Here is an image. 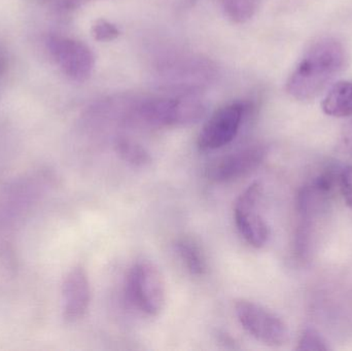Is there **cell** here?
I'll list each match as a JSON object with an SVG mask.
<instances>
[{
    "mask_svg": "<svg viewBox=\"0 0 352 351\" xmlns=\"http://www.w3.org/2000/svg\"><path fill=\"white\" fill-rule=\"evenodd\" d=\"M345 49L334 38L320 39L311 45L287 82V91L298 100L318 97L344 67Z\"/></svg>",
    "mask_w": 352,
    "mask_h": 351,
    "instance_id": "1",
    "label": "cell"
},
{
    "mask_svg": "<svg viewBox=\"0 0 352 351\" xmlns=\"http://www.w3.org/2000/svg\"><path fill=\"white\" fill-rule=\"evenodd\" d=\"M127 294L131 302L148 317H158L166 305V284L159 268L138 261L128 273Z\"/></svg>",
    "mask_w": 352,
    "mask_h": 351,
    "instance_id": "2",
    "label": "cell"
},
{
    "mask_svg": "<svg viewBox=\"0 0 352 351\" xmlns=\"http://www.w3.org/2000/svg\"><path fill=\"white\" fill-rule=\"evenodd\" d=\"M235 313L243 329L265 346L279 348L289 341L285 321L265 307L241 299L235 303Z\"/></svg>",
    "mask_w": 352,
    "mask_h": 351,
    "instance_id": "3",
    "label": "cell"
},
{
    "mask_svg": "<svg viewBox=\"0 0 352 351\" xmlns=\"http://www.w3.org/2000/svg\"><path fill=\"white\" fill-rule=\"evenodd\" d=\"M263 185L252 183L237 198L234 206V218L240 235L254 249H261L268 242L270 230L260 212Z\"/></svg>",
    "mask_w": 352,
    "mask_h": 351,
    "instance_id": "4",
    "label": "cell"
},
{
    "mask_svg": "<svg viewBox=\"0 0 352 351\" xmlns=\"http://www.w3.org/2000/svg\"><path fill=\"white\" fill-rule=\"evenodd\" d=\"M50 53L65 76L85 82L94 68V56L88 45L76 39L53 36L47 41Z\"/></svg>",
    "mask_w": 352,
    "mask_h": 351,
    "instance_id": "5",
    "label": "cell"
},
{
    "mask_svg": "<svg viewBox=\"0 0 352 351\" xmlns=\"http://www.w3.org/2000/svg\"><path fill=\"white\" fill-rule=\"evenodd\" d=\"M245 106L232 103L215 111L201 129L198 146L201 150H214L233 141L243 120Z\"/></svg>",
    "mask_w": 352,
    "mask_h": 351,
    "instance_id": "6",
    "label": "cell"
},
{
    "mask_svg": "<svg viewBox=\"0 0 352 351\" xmlns=\"http://www.w3.org/2000/svg\"><path fill=\"white\" fill-rule=\"evenodd\" d=\"M267 150L263 146L242 148L221 157L207 169V177L215 183L236 181L258 168L266 158Z\"/></svg>",
    "mask_w": 352,
    "mask_h": 351,
    "instance_id": "7",
    "label": "cell"
},
{
    "mask_svg": "<svg viewBox=\"0 0 352 351\" xmlns=\"http://www.w3.org/2000/svg\"><path fill=\"white\" fill-rule=\"evenodd\" d=\"M63 317L76 321L86 315L91 302V286L88 274L82 266L72 268L62 286Z\"/></svg>",
    "mask_w": 352,
    "mask_h": 351,
    "instance_id": "8",
    "label": "cell"
},
{
    "mask_svg": "<svg viewBox=\"0 0 352 351\" xmlns=\"http://www.w3.org/2000/svg\"><path fill=\"white\" fill-rule=\"evenodd\" d=\"M138 120L151 127L178 126L177 98L153 99L138 109Z\"/></svg>",
    "mask_w": 352,
    "mask_h": 351,
    "instance_id": "9",
    "label": "cell"
},
{
    "mask_svg": "<svg viewBox=\"0 0 352 351\" xmlns=\"http://www.w3.org/2000/svg\"><path fill=\"white\" fill-rule=\"evenodd\" d=\"M322 111L335 117L352 115V82H339L331 88L322 101Z\"/></svg>",
    "mask_w": 352,
    "mask_h": 351,
    "instance_id": "10",
    "label": "cell"
},
{
    "mask_svg": "<svg viewBox=\"0 0 352 351\" xmlns=\"http://www.w3.org/2000/svg\"><path fill=\"white\" fill-rule=\"evenodd\" d=\"M175 247L180 260L192 275L202 276L206 273V257L202 247L194 238L180 237L175 241Z\"/></svg>",
    "mask_w": 352,
    "mask_h": 351,
    "instance_id": "11",
    "label": "cell"
},
{
    "mask_svg": "<svg viewBox=\"0 0 352 351\" xmlns=\"http://www.w3.org/2000/svg\"><path fill=\"white\" fill-rule=\"evenodd\" d=\"M118 155L124 162L133 167H146L152 162L150 152L138 142L121 138L116 144Z\"/></svg>",
    "mask_w": 352,
    "mask_h": 351,
    "instance_id": "12",
    "label": "cell"
},
{
    "mask_svg": "<svg viewBox=\"0 0 352 351\" xmlns=\"http://www.w3.org/2000/svg\"><path fill=\"white\" fill-rule=\"evenodd\" d=\"M258 0H223L225 10L233 20L244 22L254 14Z\"/></svg>",
    "mask_w": 352,
    "mask_h": 351,
    "instance_id": "13",
    "label": "cell"
},
{
    "mask_svg": "<svg viewBox=\"0 0 352 351\" xmlns=\"http://www.w3.org/2000/svg\"><path fill=\"white\" fill-rule=\"evenodd\" d=\"M297 350H329L328 344L322 335L314 329H306L300 337Z\"/></svg>",
    "mask_w": 352,
    "mask_h": 351,
    "instance_id": "14",
    "label": "cell"
},
{
    "mask_svg": "<svg viewBox=\"0 0 352 351\" xmlns=\"http://www.w3.org/2000/svg\"><path fill=\"white\" fill-rule=\"evenodd\" d=\"M339 179H340V172L334 168H329L324 170V172L320 173L316 181H314V190L318 194L322 195H328L334 191L335 188L338 185Z\"/></svg>",
    "mask_w": 352,
    "mask_h": 351,
    "instance_id": "15",
    "label": "cell"
},
{
    "mask_svg": "<svg viewBox=\"0 0 352 351\" xmlns=\"http://www.w3.org/2000/svg\"><path fill=\"white\" fill-rule=\"evenodd\" d=\"M93 36L98 41H111L119 36L120 31L116 25L104 19H99L93 25Z\"/></svg>",
    "mask_w": 352,
    "mask_h": 351,
    "instance_id": "16",
    "label": "cell"
},
{
    "mask_svg": "<svg viewBox=\"0 0 352 351\" xmlns=\"http://www.w3.org/2000/svg\"><path fill=\"white\" fill-rule=\"evenodd\" d=\"M339 188L345 204L352 208V165H349L340 171Z\"/></svg>",
    "mask_w": 352,
    "mask_h": 351,
    "instance_id": "17",
    "label": "cell"
},
{
    "mask_svg": "<svg viewBox=\"0 0 352 351\" xmlns=\"http://www.w3.org/2000/svg\"><path fill=\"white\" fill-rule=\"evenodd\" d=\"M90 1L92 0H62V4L67 10H76Z\"/></svg>",
    "mask_w": 352,
    "mask_h": 351,
    "instance_id": "18",
    "label": "cell"
},
{
    "mask_svg": "<svg viewBox=\"0 0 352 351\" xmlns=\"http://www.w3.org/2000/svg\"><path fill=\"white\" fill-rule=\"evenodd\" d=\"M6 68V57L4 52L0 47V74L3 73Z\"/></svg>",
    "mask_w": 352,
    "mask_h": 351,
    "instance_id": "19",
    "label": "cell"
}]
</instances>
